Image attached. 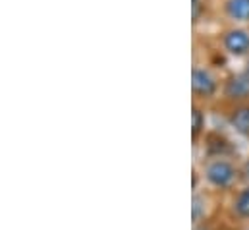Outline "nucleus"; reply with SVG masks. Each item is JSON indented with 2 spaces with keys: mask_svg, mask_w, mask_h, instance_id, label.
Masks as SVG:
<instances>
[{
  "mask_svg": "<svg viewBox=\"0 0 249 230\" xmlns=\"http://www.w3.org/2000/svg\"><path fill=\"white\" fill-rule=\"evenodd\" d=\"M199 176L203 180V186H207L209 192L220 193V195H230L234 190L242 186L240 163H236L230 157L205 159L201 165Z\"/></svg>",
  "mask_w": 249,
  "mask_h": 230,
  "instance_id": "nucleus-1",
  "label": "nucleus"
},
{
  "mask_svg": "<svg viewBox=\"0 0 249 230\" xmlns=\"http://www.w3.org/2000/svg\"><path fill=\"white\" fill-rule=\"evenodd\" d=\"M222 89V81L218 79V76L207 68V66H193L191 70V93H193V99L195 103H211L218 97Z\"/></svg>",
  "mask_w": 249,
  "mask_h": 230,
  "instance_id": "nucleus-2",
  "label": "nucleus"
},
{
  "mask_svg": "<svg viewBox=\"0 0 249 230\" xmlns=\"http://www.w3.org/2000/svg\"><path fill=\"white\" fill-rule=\"evenodd\" d=\"M220 95H222V101L228 103L230 107L249 103V64L228 74L222 79Z\"/></svg>",
  "mask_w": 249,
  "mask_h": 230,
  "instance_id": "nucleus-3",
  "label": "nucleus"
},
{
  "mask_svg": "<svg viewBox=\"0 0 249 230\" xmlns=\"http://www.w3.org/2000/svg\"><path fill=\"white\" fill-rule=\"evenodd\" d=\"M226 219L236 229L249 225V184H242L228 195Z\"/></svg>",
  "mask_w": 249,
  "mask_h": 230,
  "instance_id": "nucleus-4",
  "label": "nucleus"
},
{
  "mask_svg": "<svg viewBox=\"0 0 249 230\" xmlns=\"http://www.w3.org/2000/svg\"><path fill=\"white\" fill-rule=\"evenodd\" d=\"M220 47L226 55L232 58H248L249 57V29L244 25H232L226 27L220 33Z\"/></svg>",
  "mask_w": 249,
  "mask_h": 230,
  "instance_id": "nucleus-5",
  "label": "nucleus"
},
{
  "mask_svg": "<svg viewBox=\"0 0 249 230\" xmlns=\"http://www.w3.org/2000/svg\"><path fill=\"white\" fill-rule=\"evenodd\" d=\"M211 193L213 192H209V190H205V192L193 190V205H191V223H193V227L214 219V215L211 211V201H213Z\"/></svg>",
  "mask_w": 249,
  "mask_h": 230,
  "instance_id": "nucleus-6",
  "label": "nucleus"
},
{
  "mask_svg": "<svg viewBox=\"0 0 249 230\" xmlns=\"http://www.w3.org/2000/svg\"><path fill=\"white\" fill-rule=\"evenodd\" d=\"M226 122L240 137L249 141V103L230 107L226 113Z\"/></svg>",
  "mask_w": 249,
  "mask_h": 230,
  "instance_id": "nucleus-7",
  "label": "nucleus"
},
{
  "mask_svg": "<svg viewBox=\"0 0 249 230\" xmlns=\"http://www.w3.org/2000/svg\"><path fill=\"white\" fill-rule=\"evenodd\" d=\"M222 14L234 25H248L249 0H222Z\"/></svg>",
  "mask_w": 249,
  "mask_h": 230,
  "instance_id": "nucleus-8",
  "label": "nucleus"
},
{
  "mask_svg": "<svg viewBox=\"0 0 249 230\" xmlns=\"http://www.w3.org/2000/svg\"><path fill=\"white\" fill-rule=\"evenodd\" d=\"M207 134V113H205V105L193 103V113H191V135H193V143L197 145L201 141V137H205Z\"/></svg>",
  "mask_w": 249,
  "mask_h": 230,
  "instance_id": "nucleus-9",
  "label": "nucleus"
},
{
  "mask_svg": "<svg viewBox=\"0 0 249 230\" xmlns=\"http://www.w3.org/2000/svg\"><path fill=\"white\" fill-rule=\"evenodd\" d=\"M207 0H191V14H193V23L201 19V14H205Z\"/></svg>",
  "mask_w": 249,
  "mask_h": 230,
  "instance_id": "nucleus-10",
  "label": "nucleus"
},
{
  "mask_svg": "<svg viewBox=\"0 0 249 230\" xmlns=\"http://www.w3.org/2000/svg\"><path fill=\"white\" fill-rule=\"evenodd\" d=\"M240 176H242V184H249V157L240 163Z\"/></svg>",
  "mask_w": 249,
  "mask_h": 230,
  "instance_id": "nucleus-11",
  "label": "nucleus"
},
{
  "mask_svg": "<svg viewBox=\"0 0 249 230\" xmlns=\"http://www.w3.org/2000/svg\"><path fill=\"white\" fill-rule=\"evenodd\" d=\"M220 229V225L213 219V221H207V223H201V225H195L193 230H218Z\"/></svg>",
  "mask_w": 249,
  "mask_h": 230,
  "instance_id": "nucleus-12",
  "label": "nucleus"
},
{
  "mask_svg": "<svg viewBox=\"0 0 249 230\" xmlns=\"http://www.w3.org/2000/svg\"><path fill=\"white\" fill-rule=\"evenodd\" d=\"M218 230H236V227H232V225H230V223H226V225H224V227H222V225H220V229Z\"/></svg>",
  "mask_w": 249,
  "mask_h": 230,
  "instance_id": "nucleus-13",
  "label": "nucleus"
},
{
  "mask_svg": "<svg viewBox=\"0 0 249 230\" xmlns=\"http://www.w3.org/2000/svg\"><path fill=\"white\" fill-rule=\"evenodd\" d=\"M236 230H249V225H244V227H238Z\"/></svg>",
  "mask_w": 249,
  "mask_h": 230,
  "instance_id": "nucleus-14",
  "label": "nucleus"
}]
</instances>
